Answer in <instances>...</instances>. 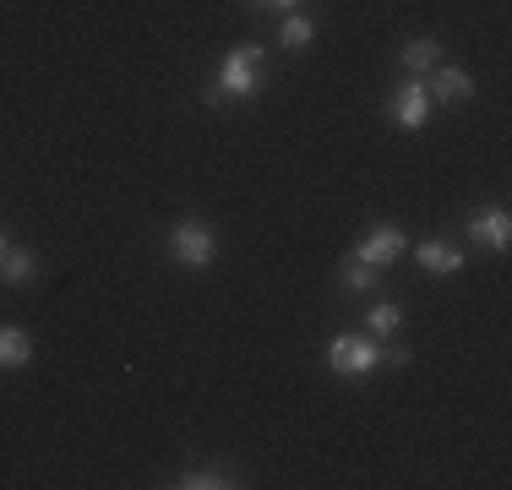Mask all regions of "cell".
<instances>
[{
	"mask_svg": "<svg viewBox=\"0 0 512 490\" xmlns=\"http://www.w3.org/2000/svg\"><path fill=\"white\" fill-rule=\"evenodd\" d=\"M278 39H284L289 49H306V44L316 39V22H311V17H295V11H289L284 28H278Z\"/></svg>",
	"mask_w": 512,
	"mask_h": 490,
	"instance_id": "15",
	"label": "cell"
},
{
	"mask_svg": "<svg viewBox=\"0 0 512 490\" xmlns=\"http://www.w3.org/2000/svg\"><path fill=\"white\" fill-rule=\"evenodd\" d=\"M213 251H218V235L207 224H197V218H186V224L169 229V256H175L180 267H191V273L213 262Z\"/></svg>",
	"mask_w": 512,
	"mask_h": 490,
	"instance_id": "4",
	"label": "cell"
},
{
	"mask_svg": "<svg viewBox=\"0 0 512 490\" xmlns=\"http://www.w3.org/2000/svg\"><path fill=\"white\" fill-rule=\"evenodd\" d=\"M425 88H431L436 104H463V98L474 93V77L463 66H442V71H431V82H425Z\"/></svg>",
	"mask_w": 512,
	"mask_h": 490,
	"instance_id": "8",
	"label": "cell"
},
{
	"mask_svg": "<svg viewBox=\"0 0 512 490\" xmlns=\"http://www.w3.org/2000/svg\"><path fill=\"white\" fill-rule=\"evenodd\" d=\"M355 256H360V262H371L376 273H382L387 262H398V256H404V235H398V229H371V235L355 245Z\"/></svg>",
	"mask_w": 512,
	"mask_h": 490,
	"instance_id": "6",
	"label": "cell"
},
{
	"mask_svg": "<svg viewBox=\"0 0 512 490\" xmlns=\"http://www.w3.org/2000/svg\"><path fill=\"white\" fill-rule=\"evenodd\" d=\"M376 365H382V349H376V338L365 333H338L327 343V371L333 376H349V382H360V376H371Z\"/></svg>",
	"mask_w": 512,
	"mask_h": 490,
	"instance_id": "2",
	"label": "cell"
},
{
	"mask_svg": "<svg viewBox=\"0 0 512 490\" xmlns=\"http://www.w3.org/2000/svg\"><path fill=\"white\" fill-rule=\"evenodd\" d=\"M33 278H39V256H33L28 245H6V256H0V284L22 289V284H33Z\"/></svg>",
	"mask_w": 512,
	"mask_h": 490,
	"instance_id": "9",
	"label": "cell"
},
{
	"mask_svg": "<svg viewBox=\"0 0 512 490\" xmlns=\"http://www.w3.org/2000/svg\"><path fill=\"white\" fill-rule=\"evenodd\" d=\"M469 235L480 240V245H491L496 256L512 245V218H507V207H474V218H469Z\"/></svg>",
	"mask_w": 512,
	"mask_h": 490,
	"instance_id": "5",
	"label": "cell"
},
{
	"mask_svg": "<svg viewBox=\"0 0 512 490\" xmlns=\"http://www.w3.org/2000/svg\"><path fill=\"white\" fill-rule=\"evenodd\" d=\"M338 284H344L349 294H371V289H376V267H371V262H360V256H349L344 273H338Z\"/></svg>",
	"mask_w": 512,
	"mask_h": 490,
	"instance_id": "12",
	"label": "cell"
},
{
	"mask_svg": "<svg viewBox=\"0 0 512 490\" xmlns=\"http://www.w3.org/2000/svg\"><path fill=\"white\" fill-rule=\"evenodd\" d=\"M387 115H393V126L404 131H420L425 115H431V88H425V77H398L393 82V98H387Z\"/></svg>",
	"mask_w": 512,
	"mask_h": 490,
	"instance_id": "3",
	"label": "cell"
},
{
	"mask_svg": "<svg viewBox=\"0 0 512 490\" xmlns=\"http://www.w3.org/2000/svg\"><path fill=\"white\" fill-rule=\"evenodd\" d=\"M398 322H404V311H398L393 300H376L371 305V338H393Z\"/></svg>",
	"mask_w": 512,
	"mask_h": 490,
	"instance_id": "14",
	"label": "cell"
},
{
	"mask_svg": "<svg viewBox=\"0 0 512 490\" xmlns=\"http://www.w3.org/2000/svg\"><path fill=\"white\" fill-rule=\"evenodd\" d=\"M414 262L425 267V273H436V278H453V273H463V251L453 240H425L420 251H414Z\"/></svg>",
	"mask_w": 512,
	"mask_h": 490,
	"instance_id": "7",
	"label": "cell"
},
{
	"mask_svg": "<svg viewBox=\"0 0 512 490\" xmlns=\"http://www.w3.org/2000/svg\"><path fill=\"white\" fill-rule=\"evenodd\" d=\"M33 360V338L22 327H6L0 322V371H22Z\"/></svg>",
	"mask_w": 512,
	"mask_h": 490,
	"instance_id": "10",
	"label": "cell"
},
{
	"mask_svg": "<svg viewBox=\"0 0 512 490\" xmlns=\"http://www.w3.org/2000/svg\"><path fill=\"white\" fill-rule=\"evenodd\" d=\"M256 6H278V11H289V6H295V0H256Z\"/></svg>",
	"mask_w": 512,
	"mask_h": 490,
	"instance_id": "16",
	"label": "cell"
},
{
	"mask_svg": "<svg viewBox=\"0 0 512 490\" xmlns=\"http://www.w3.org/2000/svg\"><path fill=\"white\" fill-rule=\"evenodd\" d=\"M262 88V44H240L224 55V66H218V82L207 88V98H251Z\"/></svg>",
	"mask_w": 512,
	"mask_h": 490,
	"instance_id": "1",
	"label": "cell"
},
{
	"mask_svg": "<svg viewBox=\"0 0 512 490\" xmlns=\"http://www.w3.org/2000/svg\"><path fill=\"white\" fill-rule=\"evenodd\" d=\"M436 60H442V44H436V39H409L404 44V71H409V77H431Z\"/></svg>",
	"mask_w": 512,
	"mask_h": 490,
	"instance_id": "11",
	"label": "cell"
},
{
	"mask_svg": "<svg viewBox=\"0 0 512 490\" xmlns=\"http://www.w3.org/2000/svg\"><path fill=\"white\" fill-rule=\"evenodd\" d=\"M175 485L180 490H229V485H235V474H229V469H191V474H180Z\"/></svg>",
	"mask_w": 512,
	"mask_h": 490,
	"instance_id": "13",
	"label": "cell"
},
{
	"mask_svg": "<svg viewBox=\"0 0 512 490\" xmlns=\"http://www.w3.org/2000/svg\"><path fill=\"white\" fill-rule=\"evenodd\" d=\"M6 245H11V240H6V235H0V256H6Z\"/></svg>",
	"mask_w": 512,
	"mask_h": 490,
	"instance_id": "17",
	"label": "cell"
}]
</instances>
